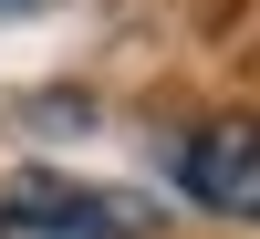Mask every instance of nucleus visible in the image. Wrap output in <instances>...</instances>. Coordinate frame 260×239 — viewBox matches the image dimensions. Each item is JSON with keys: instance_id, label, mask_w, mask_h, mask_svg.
I'll return each mask as SVG.
<instances>
[{"instance_id": "4", "label": "nucleus", "mask_w": 260, "mask_h": 239, "mask_svg": "<svg viewBox=\"0 0 260 239\" xmlns=\"http://www.w3.org/2000/svg\"><path fill=\"white\" fill-rule=\"evenodd\" d=\"M0 239H11V219H0Z\"/></svg>"}, {"instance_id": "3", "label": "nucleus", "mask_w": 260, "mask_h": 239, "mask_svg": "<svg viewBox=\"0 0 260 239\" xmlns=\"http://www.w3.org/2000/svg\"><path fill=\"white\" fill-rule=\"evenodd\" d=\"M0 11H21V0H0Z\"/></svg>"}, {"instance_id": "2", "label": "nucleus", "mask_w": 260, "mask_h": 239, "mask_svg": "<svg viewBox=\"0 0 260 239\" xmlns=\"http://www.w3.org/2000/svg\"><path fill=\"white\" fill-rule=\"evenodd\" d=\"M177 187L219 219H260V115L250 125H208L177 146Z\"/></svg>"}, {"instance_id": "1", "label": "nucleus", "mask_w": 260, "mask_h": 239, "mask_svg": "<svg viewBox=\"0 0 260 239\" xmlns=\"http://www.w3.org/2000/svg\"><path fill=\"white\" fill-rule=\"evenodd\" d=\"M0 219L31 229V239H146L156 208L125 198V187H83V177H52V166H21L11 198H0Z\"/></svg>"}]
</instances>
